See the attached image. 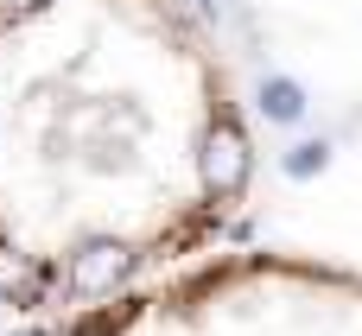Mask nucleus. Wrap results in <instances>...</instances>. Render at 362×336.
Instances as JSON below:
<instances>
[{"mask_svg":"<svg viewBox=\"0 0 362 336\" xmlns=\"http://www.w3.org/2000/svg\"><path fill=\"white\" fill-rule=\"evenodd\" d=\"M248 172H255V152H248V133H242V121H235V108L210 127V140H204V184H210V197L216 203H235L242 191H248Z\"/></svg>","mask_w":362,"mask_h":336,"instance_id":"f257e3e1","label":"nucleus"},{"mask_svg":"<svg viewBox=\"0 0 362 336\" xmlns=\"http://www.w3.org/2000/svg\"><path fill=\"white\" fill-rule=\"evenodd\" d=\"M255 102H261V114H267L274 127H293V121H305V89H299L293 76H261Z\"/></svg>","mask_w":362,"mask_h":336,"instance_id":"f03ea898","label":"nucleus"},{"mask_svg":"<svg viewBox=\"0 0 362 336\" xmlns=\"http://www.w3.org/2000/svg\"><path fill=\"white\" fill-rule=\"evenodd\" d=\"M325 165H331V146H325V140H299V146L280 159V172H286V178H299V184H305V178H318Z\"/></svg>","mask_w":362,"mask_h":336,"instance_id":"7ed1b4c3","label":"nucleus"}]
</instances>
